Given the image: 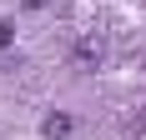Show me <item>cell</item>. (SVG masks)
<instances>
[{"label": "cell", "instance_id": "4", "mask_svg": "<svg viewBox=\"0 0 146 140\" xmlns=\"http://www.w3.org/2000/svg\"><path fill=\"white\" fill-rule=\"evenodd\" d=\"M20 5H25V10H45L50 0H20Z\"/></svg>", "mask_w": 146, "mask_h": 140}, {"label": "cell", "instance_id": "1", "mask_svg": "<svg viewBox=\"0 0 146 140\" xmlns=\"http://www.w3.org/2000/svg\"><path fill=\"white\" fill-rule=\"evenodd\" d=\"M106 60V40L96 35V30H86L81 40H76V65H86V70H96Z\"/></svg>", "mask_w": 146, "mask_h": 140}, {"label": "cell", "instance_id": "3", "mask_svg": "<svg viewBox=\"0 0 146 140\" xmlns=\"http://www.w3.org/2000/svg\"><path fill=\"white\" fill-rule=\"evenodd\" d=\"M10 35H15V25H10V20H0V50L10 45Z\"/></svg>", "mask_w": 146, "mask_h": 140}, {"label": "cell", "instance_id": "2", "mask_svg": "<svg viewBox=\"0 0 146 140\" xmlns=\"http://www.w3.org/2000/svg\"><path fill=\"white\" fill-rule=\"evenodd\" d=\"M40 135H45V140L71 135V115H45V120H40Z\"/></svg>", "mask_w": 146, "mask_h": 140}]
</instances>
